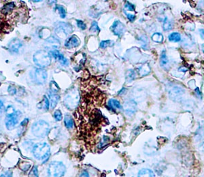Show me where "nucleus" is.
Returning a JSON list of instances; mask_svg holds the SVG:
<instances>
[{"label": "nucleus", "mask_w": 204, "mask_h": 177, "mask_svg": "<svg viewBox=\"0 0 204 177\" xmlns=\"http://www.w3.org/2000/svg\"><path fill=\"white\" fill-rule=\"evenodd\" d=\"M32 152L35 158L45 163L50 155V146L46 142L37 143L34 145Z\"/></svg>", "instance_id": "f257e3e1"}, {"label": "nucleus", "mask_w": 204, "mask_h": 177, "mask_svg": "<svg viewBox=\"0 0 204 177\" xmlns=\"http://www.w3.org/2000/svg\"><path fill=\"white\" fill-rule=\"evenodd\" d=\"M80 93L76 87L71 88L64 99V104L68 109L76 108L80 103Z\"/></svg>", "instance_id": "f03ea898"}, {"label": "nucleus", "mask_w": 204, "mask_h": 177, "mask_svg": "<svg viewBox=\"0 0 204 177\" xmlns=\"http://www.w3.org/2000/svg\"><path fill=\"white\" fill-rule=\"evenodd\" d=\"M49 124L43 120H40L34 123L32 127V134L37 138H44L49 134Z\"/></svg>", "instance_id": "7ed1b4c3"}, {"label": "nucleus", "mask_w": 204, "mask_h": 177, "mask_svg": "<svg viewBox=\"0 0 204 177\" xmlns=\"http://www.w3.org/2000/svg\"><path fill=\"white\" fill-rule=\"evenodd\" d=\"M33 61L37 66L43 68L50 66L51 63V57L49 53L46 50H41L37 51L34 54Z\"/></svg>", "instance_id": "20e7f679"}, {"label": "nucleus", "mask_w": 204, "mask_h": 177, "mask_svg": "<svg viewBox=\"0 0 204 177\" xmlns=\"http://www.w3.org/2000/svg\"><path fill=\"white\" fill-rule=\"evenodd\" d=\"M66 172V166L61 162H52L48 168V175L49 177H62Z\"/></svg>", "instance_id": "39448f33"}, {"label": "nucleus", "mask_w": 204, "mask_h": 177, "mask_svg": "<svg viewBox=\"0 0 204 177\" xmlns=\"http://www.w3.org/2000/svg\"><path fill=\"white\" fill-rule=\"evenodd\" d=\"M72 32L73 28L70 24L63 22H60L57 24L55 33L58 37L64 38Z\"/></svg>", "instance_id": "423d86ee"}, {"label": "nucleus", "mask_w": 204, "mask_h": 177, "mask_svg": "<svg viewBox=\"0 0 204 177\" xmlns=\"http://www.w3.org/2000/svg\"><path fill=\"white\" fill-rule=\"evenodd\" d=\"M185 94V91L180 87L174 86L172 87L169 90L168 95L169 98L175 102H180L182 100L184 95Z\"/></svg>", "instance_id": "0eeeda50"}, {"label": "nucleus", "mask_w": 204, "mask_h": 177, "mask_svg": "<svg viewBox=\"0 0 204 177\" xmlns=\"http://www.w3.org/2000/svg\"><path fill=\"white\" fill-rule=\"evenodd\" d=\"M48 78L46 71L43 68H37L34 71L33 78L37 84H42L46 83Z\"/></svg>", "instance_id": "6e6552de"}, {"label": "nucleus", "mask_w": 204, "mask_h": 177, "mask_svg": "<svg viewBox=\"0 0 204 177\" xmlns=\"http://www.w3.org/2000/svg\"><path fill=\"white\" fill-rule=\"evenodd\" d=\"M20 115V112H16L15 114L10 116H6L5 123L6 127L8 130H12L15 128L19 123L18 117Z\"/></svg>", "instance_id": "1a4fd4ad"}, {"label": "nucleus", "mask_w": 204, "mask_h": 177, "mask_svg": "<svg viewBox=\"0 0 204 177\" xmlns=\"http://www.w3.org/2000/svg\"><path fill=\"white\" fill-rule=\"evenodd\" d=\"M111 31L114 33V35L121 37L125 32V27L124 24L121 22L120 20H116L112 24L111 27Z\"/></svg>", "instance_id": "9d476101"}, {"label": "nucleus", "mask_w": 204, "mask_h": 177, "mask_svg": "<svg viewBox=\"0 0 204 177\" xmlns=\"http://www.w3.org/2000/svg\"><path fill=\"white\" fill-rule=\"evenodd\" d=\"M123 108L126 114L131 117L135 114L137 110V104L134 100H128L125 103Z\"/></svg>", "instance_id": "9b49d317"}, {"label": "nucleus", "mask_w": 204, "mask_h": 177, "mask_svg": "<svg viewBox=\"0 0 204 177\" xmlns=\"http://www.w3.org/2000/svg\"><path fill=\"white\" fill-rule=\"evenodd\" d=\"M80 40L78 38L77 36L73 35L69 38H67L65 43V46L67 49H73V48L78 47L80 45Z\"/></svg>", "instance_id": "f8f14e48"}, {"label": "nucleus", "mask_w": 204, "mask_h": 177, "mask_svg": "<svg viewBox=\"0 0 204 177\" xmlns=\"http://www.w3.org/2000/svg\"><path fill=\"white\" fill-rule=\"evenodd\" d=\"M22 46H23L22 42L18 38L12 39L8 44L10 50L14 53H19V51L20 48L22 47Z\"/></svg>", "instance_id": "ddd939ff"}, {"label": "nucleus", "mask_w": 204, "mask_h": 177, "mask_svg": "<svg viewBox=\"0 0 204 177\" xmlns=\"http://www.w3.org/2000/svg\"><path fill=\"white\" fill-rule=\"evenodd\" d=\"M50 55L52 56L54 59L59 61L62 65H67V60L64 57V56L61 54L59 50H53L50 51Z\"/></svg>", "instance_id": "4468645a"}, {"label": "nucleus", "mask_w": 204, "mask_h": 177, "mask_svg": "<svg viewBox=\"0 0 204 177\" xmlns=\"http://www.w3.org/2000/svg\"><path fill=\"white\" fill-rule=\"evenodd\" d=\"M46 44L47 45V47H49L53 50H56L60 46V42L57 37L50 36L46 40Z\"/></svg>", "instance_id": "2eb2a0df"}, {"label": "nucleus", "mask_w": 204, "mask_h": 177, "mask_svg": "<svg viewBox=\"0 0 204 177\" xmlns=\"http://www.w3.org/2000/svg\"><path fill=\"white\" fill-rule=\"evenodd\" d=\"M137 71L139 76H144L150 73L151 67H150V66L148 63H144L138 68Z\"/></svg>", "instance_id": "dca6fc26"}, {"label": "nucleus", "mask_w": 204, "mask_h": 177, "mask_svg": "<svg viewBox=\"0 0 204 177\" xmlns=\"http://www.w3.org/2000/svg\"><path fill=\"white\" fill-rule=\"evenodd\" d=\"M138 177H155V175L152 170L148 168H143L139 171Z\"/></svg>", "instance_id": "f3484780"}, {"label": "nucleus", "mask_w": 204, "mask_h": 177, "mask_svg": "<svg viewBox=\"0 0 204 177\" xmlns=\"http://www.w3.org/2000/svg\"><path fill=\"white\" fill-rule=\"evenodd\" d=\"M60 96L57 93H53L50 92V107L51 108H54L56 106L58 102L59 101Z\"/></svg>", "instance_id": "a211bd4d"}, {"label": "nucleus", "mask_w": 204, "mask_h": 177, "mask_svg": "<svg viewBox=\"0 0 204 177\" xmlns=\"http://www.w3.org/2000/svg\"><path fill=\"white\" fill-rule=\"evenodd\" d=\"M50 105V104L49 100L48 99V97L46 96V95H44L43 100L41 101L40 104H37V107L39 108V109H44V110H49Z\"/></svg>", "instance_id": "6ab92c4d"}, {"label": "nucleus", "mask_w": 204, "mask_h": 177, "mask_svg": "<svg viewBox=\"0 0 204 177\" xmlns=\"http://www.w3.org/2000/svg\"><path fill=\"white\" fill-rule=\"evenodd\" d=\"M64 123L68 129H72L74 127V121L72 117L69 114H66L64 118Z\"/></svg>", "instance_id": "aec40b11"}, {"label": "nucleus", "mask_w": 204, "mask_h": 177, "mask_svg": "<svg viewBox=\"0 0 204 177\" xmlns=\"http://www.w3.org/2000/svg\"><path fill=\"white\" fill-rule=\"evenodd\" d=\"M108 106L112 110H116V109H121L122 108L120 101L115 100V99H110L108 101Z\"/></svg>", "instance_id": "412c9836"}, {"label": "nucleus", "mask_w": 204, "mask_h": 177, "mask_svg": "<svg viewBox=\"0 0 204 177\" xmlns=\"http://www.w3.org/2000/svg\"><path fill=\"white\" fill-rule=\"evenodd\" d=\"M168 39L172 42H179L181 40L182 37L180 33L178 32H173L169 34L168 36Z\"/></svg>", "instance_id": "4be33fe9"}, {"label": "nucleus", "mask_w": 204, "mask_h": 177, "mask_svg": "<svg viewBox=\"0 0 204 177\" xmlns=\"http://www.w3.org/2000/svg\"><path fill=\"white\" fill-rule=\"evenodd\" d=\"M15 3L13 2L11 3H8L6 4L3 7V8L2 10V12L3 14V15H8V14L12 11V10L15 8Z\"/></svg>", "instance_id": "5701e85b"}, {"label": "nucleus", "mask_w": 204, "mask_h": 177, "mask_svg": "<svg viewBox=\"0 0 204 177\" xmlns=\"http://www.w3.org/2000/svg\"><path fill=\"white\" fill-rule=\"evenodd\" d=\"M151 39L152 40V41H154L155 42L162 43L163 39H164V37H163L162 33L156 32V33H153V35L151 37Z\"/></svg>", "instance_id": "b1692460"}, {"label": "nucleus", "mask_w": 204, "mask_h": 177, "mask_svg": "<svg viewBox=\"0 0 204 177\" xmlns=\"http://www.w3.org/2000/svg\"><path fill=\"white\" fill-rule=\"evenodd\" d=\"M168 62H169L168 58L167 57L165 50H163L162 51L161 57H160V64H161V66L162 67H164L168 65Z\"/></svg>", "instance_id": "393cba45"}, {"label": "nucleus", "mask_w": 204, "mask_h": 177, "mask_svg": "<svg viewBox=\"0 0 204 177\" xmlns=\"http://www.w3.org/2000/svg\"><path fill=\"white\" fill-rule=\"evenodd\" d=\"M173 24L171 20H169L168 18H165L163 20V28L164 31H169L170 29H172Z\"/></svg>", "instance_id": "a878e982"}, {"label": "nucleus", "mask_w": 204, "mask_h": 177, "mask_svg": "<svg viewBox=\"0 0 204 177\" xmlns=\"http://www.w3.org/2000/svg\"><path fill=\"white\" fill-rule=\"evenodd\" d=\"M135 78V72L133 70H129L126 73V80L131 82Z\"/></svg>", "instance_id": "bb28decb"}, {"label": "nucleus", "mask_w": 204, "mask_h": 177, "mask_svg": "<svg viewBox=\"0 0 204 177\" xmlns=\"http://www.w3.org/2000/svg\"><path fill=\"white\" fill-rule=\"evenodd\" d=\"M50 93H57L59 91V87H58L57 84L54 81H51L50 84Z\"/></svg>", "instance_id": "cd10ccee"}, {"label": "nucleus", "mask_w": 204, "mask_h": 177, "mask_svg": "<svg viewBox=\"0 0 204 177\" xmlns=\"http://www.w3.org/2000/svg\"><path fill=\"white\" fill-rule=\"evenodd\" d=\"M57 10H58V12H59V15L61 16V18L62 19H65L66 16V10L65 9L64 7L61 5H59L57 6Z\"/></svg>", "instance_id": "c85d7f7f"}, {"label": "nucleus", "mask_w": 204, "mask_h": 177, "mask_svg": "<svg viewBox=\"0 0 204 177\" xmlns=\"http://www.w3.org/2000/svg\"><path fill=\"white\" fill-rule=\"evenodd\" d=\"M114 44V42L111 40H104L100 42V47L102 49H105V48L112 46Z\"/></svg>", "instance_id": "c756f323"}, {"label": "nucleus", "mask_w": 204, "mask_h": 177, "mask_svg": "<svg viewBox=\"0 0 204 177\" xmlns=\"http://www.w3.org/2000/svg\"><path fill=\"white\" fill-rule=\"evenodd\" d=\"M100 27L98 26V24L96 21H93L91 24V27L90 28V32L93 33H98L100 32Z\"/></svg>", "instance_id": "7c9ffc66"}, {"label": "nucleus", "mask_w": 204, "mask_h": 177, "mask_svg": "<svg viewBox=\"0 0 204 177\" xmlns=\"http://www.w3.org/2000/svg\"><path fill=\"white\" fill-rule=\"evenodd\" d=\"M54 118L55 119V120L57 121H60L62 120L63 119L62 113H61V112L59 110H57L54 112Z\"/></svg>", "instance_id": "2f4dec72"}, {"label": "nucleus", "mask_w": 204, "mask_h": 177, "mask_svg": "<svg viewBox=\"0 0 204 177\" xmlns=\"http://www.w3.org/2000/svg\"><path fill=\"white\" fill-rule=\"evenodd\" d=\"M16 112V111L15 110V109L14 108V107L12 106H8L7 107V108L6 109V113L7 116H10V115H12L14 114H15Z\"/></svg>", "instance_id": "473e14b6"}, {"label": "nucleus", "mask_w": 204, "mask_h": 177, "mask_svg": "<svg viewBox=\"0 0 204 177\" xmlns=\"http://www.w3.org/2000/svg\"><path fill=\"white\" fill-rule=\"evenodd\" d=\"M125 8H127L128 10H129V11H131V12L135 11L134 5L131 4V3H129V2H125Z\"/></svg>", "instance_id": "72a5a7b5"}, {"label": "nucleus", "mask_w": 204, "mask_h": 177, "mask_svg": "<svg viewBox=\"0 0 204 177\" xmlns=\"http://www.w3.org/2000/svg\"><path fill=\"white\" fill-rule=\"evenodd\" d=\"M29 177H38V172H37V168L36 166H34L32 172L29 173Z\"/></svg>", "instance_id": "f704fd0d"}, {"label": "nucleus", "mask_w": 204, "mask_h": 177, "mask_svg": "<svg viewBox=\"0 0 204 177\" xmlns=\"http://www.w3.org/2000/svg\"><path fill=\"white\" fill-rule=\"evenodd\" d=\"M77 25L78 27H79V28L80 29H86V27H87V25H86V24H85L83 20H77Z\"/></svg>", "instance_id": "c9c22d12"}, {"label": "nucleus", "mask_w": 204, "mask_h": 177, "mask_svg": "<svg viewBox=\"0 0 204 177\" xmlns=\"http://www.w3.org/2000/svg\"><path fill=\"white\" fill-rule=\"evenodd\" d=\"M124 12H125V15H127V19H128L129 20H131V22L134 21V20L135 19V16L134 15H131V14L127 12V11H126V10H125Z\"/></svg>", "instance_id": "e433bc0d"}, {"label": "nucleus", "mask_w": 204, "mask_h": 177, "mask_svg": "<svg viewBox=\"0 0 204 177\" xmlns=\"http://www.w3.org/2000/svg\"><path fill=\"white\" fill-rule=\"evenodd\" d=\"M0 177H12V172L11 171H6L2 173Z\"/></svg>", "instance_id": "4c0bfd02"}, {"label": "nucleus", "mask_w": 204, "mask_h": 177, "mask_svg": "<svg viewBox=\"0 0 204 177\" xmlns=\"http://www.w3.org/2000/svg\"><path fill=\"white\" fill-rule=\"evenodd\" d=\"M8 91H9L10 93L15 94L16 93V88H15V87H13L10 86V87H9Z\"/></svg>", "instance_id": "58836bf2"}, {"label": "nucleus", "mask_w": 204, "mask_h": 177, "mask_svg": "<svg viewBox=\"0 0 204 177\" xmlns=\"http://www.w3.org/2000/svg\"><path fill=\"white\" fill-rule=\"evenodd\" d=\"M79 177H89V175H88V174L87 172L83 171V172H81Z\"/></svg>", "instance_id": "ea45409f"}, {"label": "nucleus", "mask_w": 204, "mask_h": 177, "mask_svg": "<svg viewBox=\"0 0 204 177\" xmlns=\"http://www.w3.org/2000/svg\"><path fill=\"white\" fill-rule=\"evenodd\" d=\"M28 122H29V119H25L21 123H20V125H21V126H25L27 123H28Z\"/></svg>", "instance_id": "a19ab883"}, {"label": "nucleus", "mask_w": 204, "mask_h": 177, "mask_svg": "<svg viewBox=\"0 0 204 177\" xmlns=\"http://www.w3.org/2000/svg\"><path fill=\"white\" fill-rule=\"evenodd\" d=\"M199 32L201 37H202L203 40H204V29H200L199 30Z\"/></svg>", "instance_id": "79ce46f5"}, {"label": "nucleus", "mask_w": 204, "mask_h": 177, "mask_svg": "<svg viewBox=\"0 0 204 177\" xmlns=\"http://www.w3.org/2000/svg\"><path fill=\"white\" fill-rule=\"evenodd\" d=\"M125 91H127V90H126V88H122V90L119 91V93H118V95H123L125 93Z\"/></svg>", "instance_id": "37998d69"}, {"label": "nucleus", "mask_w": 204, "mask_h": 177, "mask_svg": "<svg viewBox=\"0 0 204 177\" xmlns=\"http://www.w3.org/2000/svg\"><path fill=\"white\" fill-rule=\"evenodd\" d=\"M199 148L201 149V150H202V151H204V140H203L202 142V143H201V144H200Z\"/></svg>", "instance_id": "c03bdc74"}, {"label": "nucleus", "mask_w": 204, "mask_h": 177, "mask_svg": "<svg viewBox=\"0 0 204 177\" xmlns=\"http://www.w3.org/2000/svg\"><path fill=\"white\" fill-rule=\"evenodd\" d=\"M3 108V103L2 100H0V110H2Z\"/></svg>", "instance_id": "a18cd8bd"}, {"label": "nucleus", "mask_w": 204, "mask_h": 177, "mask_svg": "<svg viewBox=\"0 0 204 177\" xmlns=\"http://www.w3.org/2000/svg\"><path fill=\"white\" fill-rule=\"evenodd\" d=\"M202 50L203 51V53H204V44H202Z\"/></svg>", "instance_id": "49530a36"}]
</instances>
